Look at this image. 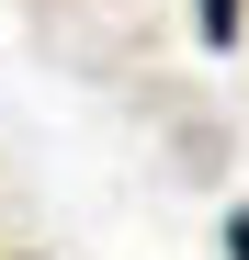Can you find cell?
<instances>
[{
	"label": "cell",
	"instance_id": "obj_1",
	"mask_svg": "<svg viewBox=\"0 0 249 260\" xmlns=\"http://www.w3.org/2000/svg\"><path fill=\"white\" fill-rule=\"evenodd\" d=\"M204 46H238V0H204Z\"/></svg>",
	"mask_w": 249,
	"mask_h": 260
},
{
	"label": "cell",
	"instance_id": "obj_2",
	"mask_svg": "<svg viewBox=\"0 0 249 260\" xmlns=\"http://www.w3.org/2000/svg\"><path fill=\"white\" fill-rule=\"evenodd\" d=\"M227 260H249V215H227Z\"/></svg>",
	"mask_w": 249,
	"mask_h": 260
}]
</instances>
